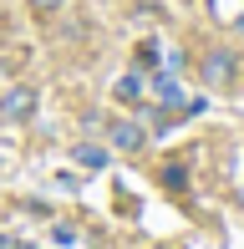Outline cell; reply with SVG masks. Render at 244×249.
<instances>
[{
	"mask_svg": "<svg viewBox=\"0 0 244 249\" xmlns=\"http://www.w3.org/2000/svg\"><path fill=\"white\" fill-rule=\"evenodd\" d=\"M234 76H239V56L224 51V46H214L198 61V82H204L209 92H234Z\"/></svg>",
	"mask_w": 244,
	"mask_h": 249,
	"instance_id": "1",
	"label": "cell"
},
{
	"mask_svg": "<svg viewBox=\"0 0 244 249\" xmlns=\"http://www.w3.org/2000/svg\"><path fill=\"white\" fill-rule=\"evenodd\" d=\"M36 107H41V92L31 82H16V87L0 92V117H5V122H31Z\"/></svg>",
	"mask_w": 244,
	"mask_h": 249,
	"instance_id": "2",
	"label": "cell"
},
{
	"mask_svg": "<svg viewBox=\"0 0 244 249\" xmlns=\"http://www.w3.org/2000/svg\"><path fill=\"white\" fill-rule=\"evenodd\" d=\"M107 138H112L117 153H142V148H148V127H142V122H132V117L112 122V132H107Z\"/></svg>",
	"mask_w": 244,
	"mask_h": 249,
	"instance_id": "3",
	"label": "cell"
},
{
	"mask_svg": "<svg viewBox=\"0 0 244 249\" xmlns=\"http://www.w3.org/2000/svg\"><path fill=\"white\" fill-rule=\"evenodd\" d=\"M71 158L87 168V173H102V168H107V153L97 148V142H76V148H71Z\"/></svg>",
	"mask_w": 244,
	"mask_h": 249,
	"instance_id": "4",
	"label": "cell"
},
{
	"mask_svg": "<svg viewBox=\"0 0 244 249\" xmlns=\"http://www.w3.org/2000/svg\"><path fill=\"white\" fill-rule=\"evenodd\" d=\"M112 97H117V102H127V107H138V102H142V76H138V71H127V76H117V87H112Z\"/></svg>",
	"mask_w": 244,
	"mask_h": 249,
	"instance_id": "5",
	"label": "cell"
},
{
	"mask_svg": "<svg viewBox=\"0 0 244 249\" xmlns=\"http://www.w3.org/2000/svg\"><path fill=\"white\" fill-rule=\"evenodd\" d=\"M26 5H31V10H36V16H56V10L66 5V0H26Z\"/></svg>",
	"mask_w": 244,
	"mask_h": 249,
	"instance_id": "6",
	"label": "cell"
},
{
	"mask_svg": "<svg viewBox=\"0 0 244 249\" xmlns=\"http://www.w3.org/2000/svg\"><path fill=\"white\" fill-rule=\"evenodd\" d=\"M239 203H244V188H239Z\"/></svg>",
	"mask_w": 244,
	"mask_h": 249,
	"instance_id": "7",
	"label": "cell"
}]
</instances>
